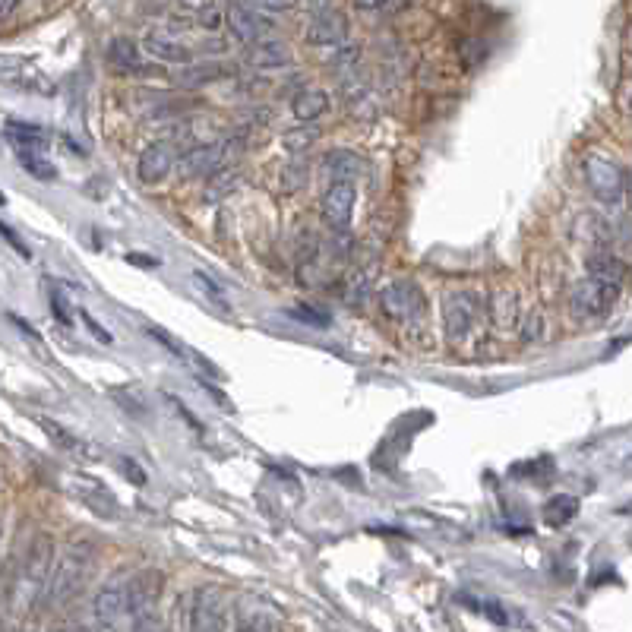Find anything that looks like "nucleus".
Here are the masks:
<instances>
[{
  "mask_svg": "<svg viewBox=\"0 0 632 632\" xmlns=\"http://www.w3.org/2000/svg\"><path fill=\"white\" fill-rule=\"evenodd\" d=\"M247 61L260 70H279V67H288L294 61V54L285 42H279V38H260V42L250 45Z\"/></svg>",
  "mask_w": 632,
  "mask_h": 632,
  "instance_id": "16",
  "label": "nucleus"
},
{
  "mask_svg": "<svg viewBox=\"0 0 632 632\" xmlns=\"http://www.w3.org/2000/svg\"><path fill=\"white\" fill-rule=\"evenodd\" d=\"M92 557H95L92 544H86V541L70 544L61 557L54 560V569L45 582L42 607H48V610L67 607L79 595V588H83V582L89 576V566H92Z\"/></svg>",
  "mask_w": 632,
  "mask_h": 632,
  "instance_id": "2",
  "label": "nucleus"
},
{
  "mask_svg": "<svg viewBox=\"0 0 632 632\" xmlns=\"http://www.w3.org/2000/svg\"><path fill=\"white\" fill-rule=\"evenodd\" d=\"M585 177H588L591 193H595L601 203L617 206L623 200V193H626V174H623V168L614 162V158H607L601 152H591L585 158Z\"/></svg>",
  "mask_w": 632,
  "mask_h": 632,
  "instance_id": "5",
  "label": "nucleus"
},
{
  "mask_svg": "<svg viewBox=\"0 0 632 632\" xmlns=\"http://www.w3.org/2000/svg\"><path fill=\"white\" fill-rule=\"evenodd\" d=\"M83 320H86V326L92 329V335H95V339H102V342H111V335H108V332H105L102 326H98V323L92 320V316H89V313H83Z\"/></svg>",
  "mask_w": 632,
  "mask_h": 632,
  "instance_id": "34",
  "label": "nucleus"
},
{
  "mask_svg": "<svg viewBox=\"0 0 632 632\" xmlns=\"http://www.w3.org/2000/svg\"><path fill=\"white\" fill-rule=\"evenodd\" d=\"M174 155L177 149L165 140H158V143H149L140 155V162H136V171H140V181L143 184H158V181H165V177L171 174L174 168Z\"/></svg>",
  "mask_w": 632,
  "mask_h": 632,
  "instance_id": "13",
  "label": "nucleus"
},
{
  "mask_svg": "<svg viewBox=\"0 0 632 632\" xmlns=\"http://www.w3.org/2000/svg\"><path fill=\"white\" fill-rule=\"evenodd\" d=\"M51 301H54V313H57V320L61 323H70V316H67V301H64V294L54 288V294H51Z\"/></svg>",
  "mask_w": 632,
  "mask_h": 632,
  "instance_id": "31",
  "label": "nucleus"
},
{
  "mask_svg": "<svg viewBox=\"0 0 632 632\" xmlns=\"http://www.w3.org/2000/svg\"><path fill=\"white\" fill-rule=\"evenodd\" d=\"M19 165H23L35 181H42V184H51L57 181V168L48 162V158H42V152H29V155H19Z\"/></svg>",
  "mask_w": 632,
  "mask_h": 632,
  "instance_id": "27",
  "label": "nucleus"
},
{
  "mask_svg": "<svg viewBox=\"0 0 632 632\" xmlns=\"http://www.w3.org/2000/svg\"><path fill=\"white\" fill-rule=\"evenodd\" d=\"M617 298H620V285L588 275L585 282H579L576 288H572L569 310H572L576 320H598V316L610 313V307L617 304Z\"/></svg>",
  "mask_w": 632,
  "mask_h": 632,
  "instance_id": "4",
  "label": "nucleus"
},
{
  "mask_svg": "<svg viewBox=\"0 0 632 632\" xmlns=\"http://www.w3.org/2000/svg\"><path fill=\"white\" fill-rule=\"evenodd\" d=\"M162 588H165V576L158 569H143L130 576L127 585V614L133 617L136 629H152L155 623V607L158 598H162Z\"/></svg>",
  "mask_w": 632,
  "mask_h": 632,
  "instance_id": "3",
  "label": "nucleus"
},
{
  "mask_svg": "<svg viewBox=\"0 0 632 632\" xmlns=\"http://www.w3.org/2000/svg\"><path fill=\"white\" fill-rule=\"evenodd\" d=\"M0 4H4V7H0V13H4V16H10V13L16 10V4H19V0H0Z\"/></svg>",
  "mask_w": 632,
  "mask_h": 632,
  "instance_id": "37",
  "label": "nucleus"
},
{
  "mask_svg": "<svg viewBox=\"0 0 632 632\" xmlns=\"http://www.w3.org/2000/svg\"><path fill=\"white\" fill-rule=\"evenodd\" d=\"M354 203H358V190H354L351 181H335L329 184V190L323 193V219L332 231H348L351 215H354Z\"/></svg>",
  "mask_w": 632,
  "mask_h": 632,
  "instance_id": "8",
  "label": "nucleus"
},
{
  "mask_svg": "<svg viewBox=\"0 0 632 632\" xmlns=\"http://www.w3.org/2000/svg\"><path fill=\"white\" fill-rule=\"evenodd\" d=\"M0 231H4V237H7V241H10V244H13V247H16L19 253H23V256H26V260H29V247H26L23 241H19V237H16V234H13V228H10V225H4V228H0Z\"/></svg>",
  "mask_w": 632,
  "mask_h": 632,
  "instance_id": "33",
  "label": "nucleus"
},
{
  "mask_svg": "<svg viewBox=\"0 0 632 632\" xmlns=\"http://www.w3.org/2000/svg\"><path fill=\"white\" fill-rule=\"evenodd\" d=\"M316 140H320V127H313L310 121H304V127H294V130H288V133L282 136V146H285L288 152H294V155H301V152H307Z\"/></svg>",
  "mask_w": 632,
  "mask_h": 632,
  "instance_id": "26",
  "label": "nucleus"
},
{
  "mask_svg": "<svg viewBox=\"0 0 632 632\" xmlns=\"http://www.w3.org/2000/svg\"><path fill=\"white\" fill-rule=\"evenodd\" d=\"M184 614H190V620H187L190 629H225L228 610H225L222 588L203 585V588L190 591V595H184Z\"/></svg>",
  "mask_w": 632,
  "mask_h": 632,
  "instance_id": "6",
  "label": "nucleus"
},
{
  "mask_svg": "<svg viewBox=\"0 0 632 632\" xmlns=\"http://www.w3.org/2000/svg\"><path fill=\"white\" fill-rule=\"evenodd\" d=\"M225 152H228L225 143H212V146L190 149V152L181 158V165H177V171H181V177H212L215 171L222 168Z\"/></svg>",
  "mask_w": 632,
  "mask_h": 632,
  "instance_id": "14",
  "label": "nucleus"
},
{
  "mask_svg": "<svg viewBox=\"0 0 632 632\" xmlns=\"http://www.w3.org/2000/svg\"><path fill=\"white\" fill-rule=\"evenodd\" d=\"M127 585H130V576L124 569H117L114 576L98 588V595L92 601V614L102 626H114L117 617L127 614Z\"/></svg>",
  "mask_w": 632,
  "mask_h": 632,
  "instance_id": "7",
  "label": "nucleus"
},
{
  "mask_svg": "<svg viewBox=\"0 0 632 632\" xmlns=\"http://www.w3.org/2000/svg\"><path fill=\"white\" fill-rule=\"evenodd\" d=\"M348 38V19L339 10H316V16L307 26V42L310 45H323V48H339Z\"/></svg>",
  "mask_w": 632,
  "mask_h": 632,
  "instance_id": "10",
  "label": "nucleus"
},
{
  "mask_svg": "<svg viewBox=\"0 0 632 632\" xmlns=\"http://www.w3.org/2000/svg\"><path fill=\"white\" fill-rule=\"evenodd\" d=\"M42 427H45V433H48V440H54L61 449H70V452L83 449V443H79L76 437H70V433H67L64 427H57V424H51V421H42Z\"/></svg>",
  "mask_w": 632,
  "mask_h": 632,
  "instance_id": "28",
  "label": "nucleus"
},
{
  "mask_svg": "<svg viewBox=\"0 0 632 632\" xmlns=\"http://www.w3.org/2000/svg\"><path fill=\"white\" fill-rule=\"evenodd\" d=\"M474 316H478V301L471 298V294L465 291H456L446 298V307H443V323H446V335L452 342H459L468 335Z\"/></svg>",
  "mask_w": 632,
  "mask_h": 632,
  "instance_id": "12",
  "label": "nucleus"
},
{
  "mask_svg": "<svg viewBox=\"0 0 632 632\" xmlns=\"http://www.w3.org/2000/svg\"><path fill=\"white\" fill-rule=\"evenodd\" d=\"M291 111L298 121H316V117H323L329 111V95L323 89H304L298 98H294Z\"/></svg>",
  "mask_w": 632,
  "mask_h": 632,
  "instance_id": "22",
  "label": "nucleus"
},
{
  "mask_svg": "<svg viewBox=\"0 0 632 632\" xmlns=\"http://www.w3.org/2000/svg\"><path fill=\"white\" fill-rule=\"evenodd\" d=\"M51 560H54V544L48 535H38L32 541V547L26 550V557L19 560L13 582L7 588V601L13 614H29L35 604H42L45 595V582L51 576Z\"/></svg>",
  "mask_w": 632,
  "mask_h": 632,
  "instance_id": "1",
  "label": "nucleus"
},
{
  "mask_svg": "<svg viewBox=\"0 0 632 632\" xmlns=\"http://www.w3.org/2000/svg\"><path fill=\"white\" fill-rule=\"evenodd\" d=\"M380 301H383V310L389 316H395V320H414V316H421V307H424L421 291L414 288L411 282L386 285L383 294H380Z\"/></svg>",
  "mask_w": 632,
  "mask_h": 632,
  "instance_id": "11",
  "label": "nucleus"
},
{
  "mask_svg": "<svg viewBox=\"0 0 632 632\" xmlns=\"http://www.w3.org/2000/svg\"><path fill=\"white\" fill-rule=\"evenodd\" d=\"M228 73H231L228 64H212V61L209 64H187L181 73H177V83L187 86V89H200V86L215 83V79H222Z\"/></svg>",
  "mask_w": 632,
  "mask_h": 632,
  "instance_id": "21",
  "label": "nucleus"
},
{
  "mask_svg": "<svg viewBox=\"0 0 632 632\" xmlns=\"http://www.w3.org/2000/svg\"><path fill=\"white\" fill-rule=\"evenodd\" d=\"M237 629H279V610L266 604L263 598H237Z\"/></svg>",
  "mask_w": 632,
  "mask_h": 632,
  "instance_id": "15",
  "label": "nucleus"
},
{
  "mask_svg": "<svg viewBox=\"0 0 632 632\" xmlns=\"http://www.w3.org/2000/svg\"><path fill=\"white\" fill-rule=\"evenodd\" d=\"M146 253H127L130 263H140V266H158V260H143Z\"/></svg>",
  "mask_w": 632,
  "mask_h": 632,
  "instance_id": "36",
  "label": "nucleus"
},
{
  "mask_svg": "<svg viewBox=\"0 0 632 632\" xmlns=\"http://www.w3.org/2000/svg\"><path fill=\"white\" fill-rule=\"evenodd\" d=\"M7 143L19 152V155H29V152H45L48 149V133L45 127H38L32 121H7Z\"/></svg>",
  "mask_w": 632,
  "mask_h": 632,
  "instance_id": "17",
  "label": "nucleus"
},
{
  "mask_svg": "<svg viewBox=\"0 0 632 632\" xmlns=\"http://www.w3.org/2000/svg\"><path fill=\"white\" fill-rule=\"evenodd\" d=\"M108 64L117 67L121 73H143L146 70L143 54H140V48H136V42H130V38H111L108 42Z\"/></svg>",
  "mask_w": 632,
  "mask_h": 632,
  "instance_id": "20",
  "label": "nucleus"
},
{
  "mask_svg": "<svg viewBox=\"0 0 632 632\" xmlns=\"http://www.w3.org/2000/svg\"><path fill=\"white\" fill-rule=\"evenodd\" d=\"M143 48H146L149 57H155V61H162V64H181V67L193 64V51L181 42H174V38H168V35H158V32L146 35Z\"/></svg>",
  "mask_w": 632,
  "mask_h": 632,
  "instance_id": "18",
  "label": "nucleus"
},
{
  "mask_svg": "<svg viewBox=\"0 0 632 632\" xmlns=\"http://www.w3.org/2000/svg\"><path fill=\"white\" fill-rule=\"evenodd\" d=\"M225 19H228L231 35L237 38V42H244V45L260 42V38H266V32L272 29L266 13L244 4V0H234V4L228 7V13H225Z\"/></svg>",
  "mask_w": 632,
  "mask_h": 632,
  "instance_id": "9",
  "label": "nucleus"
},
{
  "mask_svg": "<svg viewBox=\"0 0 632 632\" xmlns=\"http://www.w3.org/2000/svg\"><path fill=\"white\" fill-rule=\"evenodd\" d=\"M244 4L263 10V13H288L298 7V0H244Z\"/></svg>",
  "mask_w": 632,
  "mask_h": 632,
  "instance_id": "29",
  "label": "nucleus"
},
{
  "mask_svg": "<svg viewBox=\"0 0 632 632\" xmlns=\"http://www.w3.org/2000/svg\"><path fill=\"white\" fill-rule=\"evenodd\" d=\"M121 468H124V474H130L136 487H143V484H146V471H143L140 465H136L133 459H124V462H121Z\"/></svg>",
  "mask_w": 632,
  "mask_h": 632,
  "instance_id": "30",
  "label": "nucleus"
},
{
  "mask_svg": "<svg viewBox=\"0 0 632 632\" xmlns=\"http://www.w3.org/2000/svg\"><path fill=\"white\" fill-rule=\"evenodd\" d=\"M291 316H298V320H304V323H316V326H326L329 323L323 313H313V310H291Z\"/></svg>",
  "mask_w": 632,
  "mask_h": 632,
  "instance_id": "32",
  "label": "nucleus"
},
{
  "mask_svg": "<svg viewBox=\"0 0 632 632\" xmlns=\"http://www.w3.org/2000/svg\"><path fill=\"white\" fill-rule=\"evenodd\" d=\"M576 512H579V500L569 497V493H560V497L547 500V506H544V522L550 528H560L569 519H576Z\"/></svg>",
  "mask_w": 632,
  "mask_h": 632,
  "instance_id": "23",
  "label": "nucleus"
},
{
  "mask_svg": "<svg viewBox=\"0 0 632 632\" xmlns=\"http://www.w3.org/2000/svg\"><path fill=\"white\" fill-rule=\"evenodd\" d=\"M490 316H493V326L497 329H509L512 323H516V294L512 291H497L493 294V307H490Z\"/></svg>",
  "mask_w": 632,
  "mask_h": 632,
  "instance_id": "25",
  "label": "nucleus"
},
{
  "mask_svg": "<svg viewBox=\"0 0 632 632\" xmlns=\"http://www.w3.org/2000/svg\"><path fill=\"white\" fill-rule=\"evenodd\" d=\"M588 275H595V279H604V282L620 285V282H623V275H626V266L617 260V256H610V253H595V256L588 260Z\"/></svg>",
  "mask_w": 632,
  "mask_h": 632,
  "instance_id": "24",
  "label": "nucleus"
},
{
  "mask_svg": "<svg viewBox=\"0 0 632 632\" xmlns=\"http://www.w3.org/2000/svg\"><path fill=\"white\" fill-rule=\"evenodd\" d=\"M386 4H389V0H354V7L364 10V13H370V10H383Z\"/></svg>",
  "mask_w": 632,
  "mask_h": 632,
  "instance_id": "35",
  "label": "nucleus"
},
{
  "mask_svg": "<svg viewBox=\"0 0 632 632\" xmlns=\"http://www.w3.org/2000/svg\"><path fill=\"white\" fill-rule=\"evenodd\" d=\"M323 168L332 181H354L364 171V158L351 149H335L323 158Z\"/></svg>",
  "mask_w": 632,
  "mask_h": 632,
  "instance_id": "19",
  "label": "nucleus"
}]
</instances>
